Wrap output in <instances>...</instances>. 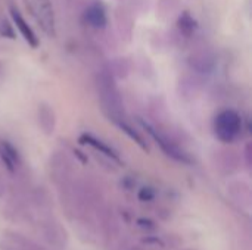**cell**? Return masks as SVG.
Wrapping results in <instances>:
<instances>
[{"label":"cell","mask_w":252,"mask_h":250,"mask_svg":"<svg viewBox=\"0 0 252 250\" xmlns=\"http://www.w3.org/2000/svg\"><path fill=\"white\" fill-rule=\"evenodd\" d=\"M97 88L100 93V100H102V106L103 111L106 112V115L115 122H121L123 119V103H121V97L120 93L115 87V83L112 80V77L102 74L99 81H97Z\"/></svg>","instance_id":"6da1fadb"},{"label":"cell","mask_w":252,"mask_h":250,"mask_svg":"<svg viewBox=\"0 0 252 250\" xmlns=\"http://www.w3.org/2000/svg\"><path fill=\"white\" fill-rule=\"evenodd\" d=\"M214 131L220 141L233 143L242 131V118L238 112L227 109L220 112L214 121Z\"/></svg>","instance_id":"7a4b0ae2"},{"label":"cell","mask_w":252,"mask_h":250,"mask_svg":"<svg viewBox=\"0 0 252 250\" xmlns=\"http://www.w3.org/2000/svg\"><path fill=\"white\" fill-rule=\"evenodd\" d=\"M25 6L38 24V27L50 37L55 35V13L50 0H25Z\"/></svg>","instance_id":"3957f363"},{"label":"cell","mask_w":252,"mask_h":250,"mask_svg":"<svg viewBox=\"0 0 252 250\" xmlns=\"http://www.w3.org/2000/svg\"><path fill=\"white\" fill-rule=\"evenodd\" d=\"M97 222H99L97 227L100 228L103 242L111 249L123 237V230H121L120 220H118L117 214L112 209L103 208L97 215Z\"/></svg>","instance_id":"277c9868"},{"label":"cell","mask_w":252,"mask_h":250,"mask_svg":"<svg viewBox=\"0 0 252 250\" xmlns=\"http://www.w3.org/2000/svg\"><path fill=\"white\" fill-rule=\"evenodd\" d=\"M40 233L44 239V242L47 245H50L53 249L63 250L68 245V234L65 231V228L55 220V218H47L43 220L38 225Z\"/></svg>","instance_id":"5b68a950"},{"label":"cell","mask_w":252,"mask_h":250,"mask_svg":"<svg viewBox=\"0 0 252 250\" xmlns=\"http://www.w3.org/2000/svg\"><path fill=\"white\" fill-rule=\"evenodd\" d=\"M143 127H145V130H148V133L154 137V140L157 141V144L162 149V152L168 156V158H171V159H174V161H177V162H182V164H192V158L183 150V149H180L176 143H173L171 140H168L167 137H162L157 130H154L151 125H148V124H143Z\"/></svg>","instance_id":"8992f818"},{"label":"cell","mask_w":252,"mask_h":250,"mask_svg":"<svg viewBox=\"0 0 252 250\" xmlns=\"http://www.w3.org/2000/svg\"><path fill=\"white\" fill-rule=\"evenodd\" d=\"M0 250H46L38 243L32 242L31 239L15 233V231H4L0 237Z\"/></svg>","instance_id":"52a82bcc"},{"label":"cell","mask_w":252,"mask_h":250,"mask_svg":"<svg viewBox=\"0 0 252 250\" xmlns=\"http://www.w3.org/2000/svg\"><path fill=\"white\" fill-rule=\"evenodd\" d=\"M9 12H10V16L16 25V28L19 29L21 35L24 37V40L31 46V47H37L38 46V38L35 35V32L32 31V28L27 24V21L24 19V16L21 15V12L15 7V6H10L9 7Z\"/></svg>","instance_id":"ba28073f"},{"label":"cell","mask_w":252,"mask_h":250,"mask_svg":"<svg viewBox=\"0 0 252 250\" xmlns=\"http://www.w3.org/2000/svg\"><path fill=\"white\" fill-rule=\"evenodd\" d=\"M80 141H81L83 144H87V146L93 147L94 150L100 152V153L105 155L106 158H109V159H112V161H115V162H118V164L121 162V161H120V156L117 155V152H115L114 149H111L106 143L97 140L96 137H93V136H90V134H83V136L80 137Z\"/></svg>","instance_id":"9c48e42d"},{"label":"cell","mask_w":252,"mask_h":250,"mask_svg":"<svg viewBox=\"0 0 252 250\" xmlns=\"http://www.w3.org/2000/svg\"><path fill=\"white\" fill-rule=\"evenodd\" d=\"M84 21L93 28H103L106 25V13L100 4H90L84 12Z\"/></svg>","instance_id":"30bf717a"},{"label":"cell","mask_w":252,"mask_h":250,"mask_svg":"<svg viewBox=\"0 0 252 250\" xmlns=\"http://www.w3.org/2000/svg\"><path fill=\"white\" fill-rule=\"evenodd\" d=\"M0 158L3 159L6 168L10 172H13L15 168H16V164H18L19 158H18V152L9 143H6V141H1L0 143Z\"/></svg>","instance_id":"8fae6325"},{"label":"cell","mask_w":252,"mask_h":250,"mask_svg":"<svg viewBox=\"0 0 252 250\" xmlns=\"http://www.w3.org/2000/svg\"><path fill=\"white\" fill-rule=\"evenodd\" d=\"M179 24H180V29L185 32V34H192V31L195 29V21L190 18V15L186 12V13H183V16L180 18V21H179Z\"/></svg>","instance_id":"7c38bea8"},{"label":"cell","mask_w":252,"mask_h":250,"mask_svg":"<svg viewBox=\"0 0 252 250\" xmlns=\"http://www.w3.org/2000/svg\"><path fill=\"white\" fill-rule=\"evenodd\" d=\"M137 227L140 230H143L145 233H155V230L158 228L157 224L152 220H148V218H139L137 220Z\"/></svg>","instance_id":"4fadbf2b"},{"label":"cell","mask_w":252,"mask_h":250,"mask_svg":"<svg viewBox=\"0 0 252 250\" xmlns=\"http://www.w3.org/2000/svg\"><path fill=\"white\" fill-rule=\"evenodd\" d=\"M155 196H157V193H155V190L151 189V187H143V189L139 190V193H137V197H139L142 202H151V200L155 199Z\"/></svg>","instance_id":"5bb4252c"},{"label":"cell","mask_w":252,"mask_h":250,"mask_svg":"<svg viewBox=\"0 0 252 250\" xmlns=\"http://www.w3.org/2000/svg\"><path fill=\"white\" fill-rule=\"evenodd\" d=\"M142 243L143 245H149V246H165V240L164 239H159L157 236H148V237H143L142 239Z\"/></svg>","instance_id":"9a60e30c"},{"label":"cell","mask_w":252,"mask_h":250,"mask_svg":"<svg viewBox=\"0 0 252 250\" xmlns=\"http://www.w3.org/2000/svg\"><path fill=\"white\" fill-rule=\"evenodd\" d=\"M0 35L13 38V31H12V28H10V25L7 22H1V25H0Z\"/></svg>","instance_id":"2e32d148"},{"label":"cell","mask_w":252,"mask_h":250,"mask_svg":"<svg viewBox=\"0 0 252 250\" xmlns=\"http://www.w3.org/2000/svg\"><path fill=\"white\" fill-rule=\"evenodd\" d=\"M3 194H4V187H3V186L0 184V197H1Z\"/></svg>","instance_id":"e0dca14e"},{"label":"cell","mask_w":252,"mask_h":250,"mask_svg":"<svg viewBox=\"0 0 252 250\" xmlns=\"http://www.w3.org/2000/svg\"><path fill=\"white\" fill-rule=\"evenodd\" d=\"M186 250H193V249H186Z\"/></svg>","instance_id":"ac0fdd59"}]
</instances>
